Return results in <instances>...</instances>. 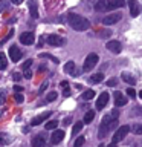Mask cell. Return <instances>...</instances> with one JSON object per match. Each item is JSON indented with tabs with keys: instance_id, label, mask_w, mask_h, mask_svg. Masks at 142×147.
I'll return each mask as SVG.
<instances>
[{
	"instance_id": "obj_1",
	"label": "cell",
	"mask_w": 142,
	"mask_h": 147,
	"mask_svg": "<svg viewBox=\"0 0 142 147\" xmlns=\"http://www.w3.org/2000/svg\"><path fill=\"white\" fill-rule=\"evenodd\" d=\"M118 118H119V110L118 109H113L110 113H107L105 117L102 118V121L99 124V129H98V138H105L109 135L113 129L118 127Z\"/></svg>"
},
{
	"instance_id": "obj_2",
	"label": "cell",
	"mask_w": 142,
	"mask_h": 147,
	"mask_svg": "<svg viewBox=\"0 0 142 147\" xmlns=\"http://www.w3.org/2000/svg\"><path fill=\"white\" fill-rule=\"evenodd\" d=\"M67 23L75 31H87L90 28V22L86 17L80 16V14H75V12L67 14Z\"/></svg>"
},
{
	"instance_id": "obj_3",
	"label": "cell",
	"mask_w": 142,
	"mask_h": 147,
	"mask_svg": "<svg viewBox=\"0 0 142 147\" xmlns=\"http://www.w3.org/2000/svg\"><path fill=\"white\" fill-rule=\"evenodd\" d=\"M122 6H125V0H98L95 3V9L98 12H109Z\"/></svg>"
},
{
	"instance_id": "obj_4",
	"label": "cell",
	"mask_w": 142,
	"mask_h": 147,
	"mask_svg": "<svg viewBox=\"0 0 142 147\" xmlns=\"http://www.w3.org/2000/svg\"><path fill=\"white\" fill-rule=\"evenodd\" d=\"M98 61H99L98 54H95V52L89 54V55L86 57V60H84V64H82V71H84V72L92 71V69H93L96 64H98Z\"/></svg>"
},
{
	"instance_id": "obj_5",
	"label": "cell",
	"mask_w": 142,
	"mask_h": 147,
	"mask_svg": "<svg viewBox=\"0 0 142 147\" xmlns=\"http://www.w3.org/2000/svg\"><path fill=\"white\" fill-rule=\"evenodd\" d=\"M128 132H130V126H121V127H118V130L115 132V135L112 136V142H113V144H116V142L122 141L124 138L128 135Z\"/></svg>"
},
{
	"instance_id": "obj_6",
	"label": "cell",
	"mask_w": 142,
	"mask_h": 147,
	"mask_svg": "<svg viewBox=\"0 0 142 147\" xmlns=\"http://www.w3.org/2000/svg\"><path fill=\"white\" fill-rule=\"evenodd\" d=\"M46 41H48L50 46H63V45H66V38L61 37V35H57V34L46 35Z\"/></svg>"
},
{
	"instance_id": "obj_7",
	"label": "cell",
	"mask_w": 142,
	"mask_h": 147,
	"mask_svg": "<svg viewBox=\"0 0 142 147\" xmlns=\"http://www.w3.org/2000/svg\"><path fill=\"white\" fill-rule=\"evenodd\" d=\"M121 18H122L121 12H112V14H109V16H105L102 18V25H115V23H118Z\"/></svg>"
},
{
	"instance_id": "obj_8",
	"label": "cell",
	"mask_w": 142,
	"mask_h": 147,
	"mask_svg": "<svg viewBox=\"0 0 142 147\" xmlns=\"http://www.w3.org/2000/svg\"><path fill=\"white\" fill-rule=\"evenodd\" d=\"M109 100H110V95L107 94V92H102V94L99 95V98L96 100V109L101 110V109H104L105 106H107L109 103Z\"/></svg>"
},
{
	"instance_id": "obj_9",
	"label": "cell",
	"mask_w": 142,
	"mask_h": 147,
	"mask_svg": "<svg viewBox=\"0 0 142 147\" xmlns=\"http://www.w3.org/2000/svg\"><path fill=\"white\" fill-rule=\"evenodd\" d=\"M128 9H130V16L131 17H137L141 12V6L137 3V0H128Z\"/></svg>"
},
{
	"instance_id": "obj_10",
	"label": "cell",
	"mask_w": 142,
	"mask_h": 147,
	"mask_svg": "<svg viewBox=\"0 0 142 147\" xmlns=\"http://www.w3.org/2000/svg\"><path fill=\"white\" fill-rule=\"evenodd\" d=\"M105 48H107L110 52H113V54H119L122 51V46L121 43H119L118 40H110L107 45H105Z\"/></svg>"
},
{
	"instance_id": "obj_11",
	"label": "cell",
	"mask_w": 142,
	"mask_h": 147,
	"mask_svg": "<svg viewBox=\"0 0 142 147\" xmlns=\"http://www.w3.org/2000/svg\"><path fill=\"white\" fill-rule=\"evenodd\" d=\"M64 72L69 74V75H72V77H78V75H80V71L76 69V66H75V63H73V61H67L66 64H64Z\"/></svg>"
},
{
	"instance_id": "obj_12",
	"label": "cell",
	"mask_w": 142,
	"mask_h": 147,
	"mask_svg": "<svg viewBox=\"0 0 142 147\" xmlns=\"http://www.w3.org/2000/svg\"><path fill=\"white\" fill-rule=\"evenodd\" d=\"M64 135H66L64 130H58V129H55L54 133L50 135V142H52V144H60V142L64 140Z\"/></svg>"
},
{
	"instance_id": "obj_13",
	"label": "cell",
	"mask_w": 142,
	"mask_h": 147,
	"mask_svg": "<svg viewBox=\"0 0 142 147\" xmlns=\"http://www.w3.org/2000/svg\"><path fill=\"white\" fill-rule=\"evenodd\" d=\"M20 41L23 45H26V46H29L32 45L35 41V35H34V32H23V34L20 35Z\"/></svg>"
},
{
	"instance_id": "obj_14",
	"label": "cell",
	"mask_w": 142,
	"mask_h": 147,
	"mask_svg": "<svg viewBox=\"0 0 142 147\" xmlns=\"http://www.w3.org/2000/svg\"><path fill=\"white\" fill-rule=\"evenodd\" d=\"M31 146L32 147H46V136L43 135V133L34 136V138H32V141H31Z\"/></svg>"
},
{
	"instance_id": "obj_15",
	"label": "cell",
	"mask_w": 142,
	"mask_h": 147,
	"mask_svg": "<svg viewBox=\"0 0 142 147\" xmlns=\"http://www.w3.org/2000/svg\"><path fill=\"white\" fill-rule=\"evenodd\" d=\"M113 96H115V104H116V107H122V106H125L128 103V98H125V96L118 90L113 94Z\"/></svg>"
},
{
	"instance_id": "obj_16",
	"label": "cell",
	"mask_w": 142,
	"mask_h": 147,
	"mask_svg": "<svg viewBox=\"0 0 142 147\" xmlns=\"http://www.w3.org/2000/svg\"><path fill=\"white\" fill-rule=\"evenodd\" d=\"M27 8H29L32 18H38V3H37V0H27Z\"/></svg>"
},
{
	"instance_id": "obj_17",
	"label": "cell",
	"mask_w": 142,
	"mask_h": 147,
	"mask_svg": "<svg viewBox=\"0 0 142 147\" xmlns=\"http://www.w3.org/2000/svg\"><path fill=\"white\" fill-rule=\"evenodd\" d=\"M9 58H11L14 63L18 61V60L21 58V51L18 49L17 46H11V48H9Z\"/></svg>"
},
{
	"instance_id": "obj_18",
	"label": "cell",
	"mask_w": 142,
	"mask_h": 147,
	"mask_svg": "<svg viewBox=\"0 0 142 147\" xmlns=\"http://www.w3.org/2000/svg\"><path fill=\"white\" fill-rule=\"evenodd\" d=\"M50 117V112H43V113H40L38 117H35V118H32V121H31V126H38V124H41L43 121H46Z\"/></svg>"
},
{
	"instance_id": "obj_19",
	"label": "cell",
	"mask_w": 142,
	"mask_h": 147,
	"mask_svg": "<svg viewBox=\"0 0 142 147\" xmlns=\"http://www.w3.org/2000/svg\"><path fill=\"white\" fill-rule=\"evenodd\" d=\"M122 80L125 81V83H128V84H131V86H135L136 84V78L131 75V74H128V72H122Z\"/></svg>"
},
{
	"instance_id": "obj_20",
	"label": "cell",
	"mask_w": 142,
	"mask_h": 147,
	"mask_svg": "<svg viewBox=\"0 0 142 147\" xmlns=\"http://www.w3.org/2000/svg\"><path fill=\"white\" fill-rule=\"evenodd\" d=\"M93 118H95V110H87L86 115H84V118H82V123H84V124H90L92 121H93Z\"/></svg>"
},
{
	"instance_id": "obj_21",
	"label": "cell",
	"mask_w": 142,
	"mask_h": 147,
	"mask_svg": "<svg viewBox=\"0 0 142 147\" xmlns=\"http://www.w3.org/2000/svg\"><path fill=\"white\" fill-rule=\"evenodd\" d=\"M81 98L84 100V101H90V100H93V98H95V90H92V89L84 90V92H82V95H81Z\"/></svg>"
},
{
	"instance_id": "obj_22",
	"label": "cell",
	"mask_w": 142,
	"mask_h": 147,
	"mask_svg": "<svg viewBox=\"0 0 142 147\" xmlns=\"http://www.w3.org/2000/svg\"><path fill=\"white\" fill-rule=\"evenodd\" d=\"M102 80H104V74H102V72L93 74V75H90V78H89L90 83H101Z\"/></svg>"
},
{
	"instance_id": "obj_23",
	"label": "cell",
	"mask_w": 142,
	"mask_h": 147,
	"mask_svg": "<svg viewBox=\"0 0 142 147\" xmlns=\"http://www.w3.org/2000/svg\"><path fill=\"white\" fill-rule=\"evenodd\" d=\"M58 124H60V121H57V119H50V121H48L46 123V130H55V129L58 127Z\"/></svg>"
},
{
	"instance_id": "obj_24",
	"label": "cell",
	"mask_w": 142,
	"mask_h": 147,
	"mask_svg": "<svg viewBox=\"0 0 142 147\" xmlns=\"http://www.w3.org/2000/svg\"><path fill=\"white\" fill-rule=\"evenodd\" d=\"M8 67V60H6V55L3 52H0V71H5Z\"/></svg>"
},
{
	"instance_id": "obj_25",
	"label": "cell",
	"mask_w": 142,
	"mask_h": 147,
	"mask_svg": "<svg viewBox=\"0 0 142 147\" xmlns=\"http://www.w3.org/2000/svg\"><path fill=\"white\" fill-rule=\"evenodd\" d=\"M38 57H40V58H48V60H50V61H54L55 64H58V63H60V60H58L57 57H54V55H50V54H46V52L40 54Z\"/></svg>"
},
{
	"instance_id": "obj_26",
	"label": "cell",
	"mask_w": 142,
	"mask_h": 147,
	"mask_svg": "<svg viewBox=\"0 0 142 147\" xmlns=\"http://www.w3.org/2000/svg\"><path fill=\"white\" fill-rule=\"evenodd\" d=\"M9 142H11V138H9L8 133H0V146L9 144Z\"/></svg>"
},
{
	"instance_id": "obj_27",
	"label": "cell",
	"mask_w": 142,
	"mask_h": 147,
	"mask_svg": "<svg viewBox=\"0 0 142 147\" xmlns=\"http://www.w3.org/2000/svg\"><path fill=\"white\" fill-rule=\"evenodd\" d=\"M82 126H84V123H82V121H78V123H75V126L72 127V133H73V135H78V133L81 132Z\"/></svg>"
},
{
	"instance_id": "obj_28",
	"label": "cell",
	"mask_w": 142,
	"mask_h": 147,
	"mask_svg": "<svg viewBox=\"0 0 142 147\" xmlns=\"http://www.w3.org/2000/svg\"><path fill=\"white\" fill-rule=\"evenodd\" d=\"M57 96H58V94H57L55 90L49 92V94L46 95V103H52V101H55V100H57Z\"/></svg>"
},
{
	"instance_id": "obj_29",
	"label": "cell",
	"mask_w": 142,
	"mask_h": 147,
	"mask_svg": "<svg viewBox=\"0 0 142 147\" xmlns=\"http://www.w3.org/2000/svg\"><path fill=\"white\" fill-rule=\"evenodd\" d=\"M84 142H86L84 136H78L75 140V142H73V147H82V146H84Z\"/></svg>"
},
{
	"instance_id": "obj_30",
	"label": "cell",
	"mask_w": 142,
	"mask_h": 147,
	"mask_svg": "<svg viewBox=\"0 0 142 147\" xmlns=\"http://www.w3.org/2000/svg\"><path fill=\"white\" fill-rule=\"evenodd\" d=\"M131 130L135 135H142V124H133Z\"/></svg>"
},
{
	"instance_id": "obj_31",
	"label": "cell",
	"mask_w": 142,
	"mask_h": 147,
	"mask_svg": "<svg viewBox=\"0 0 142 147\" xmlns=\"http://www.w3.org/2000/svg\"><path fill=\"white\" fill-rule=\"evenodd\" d=\"M98 35H99V38H107V37H110V35H112V31H110V29L99 31V32H98Z\"/></svg>"
},
{
	"instance_id": "obj_32",
	"label": "cell",
	"mask_w": 142,
	"mask_h": 147,
	"mask_svg": "<svg viewBox=\"0 0 142 147\" xmlns=\"http://www.w3.org/2000/svg\"><path fill=\"white\" fill-rule=\"evenodd\" d=\"M8 8H9V2H8V0H0V12L6 11Z\"/></svg>"
},
{
	"instance_id": "obj_33",
	"label": "cell",
	"mask_w": 142,
	"mask_h": 147,
	"mask_svg": "<svg viewBox=\"0 0 142 147\" xmlns=\"http://www.w3.org/2000/svg\"><path fill=\"white\" fill-rule=\"evenodd\" d=\"M12 35H14V29H11V31L8 32V35L5 37V38H3L2 41H0V45H5V43H6L8 40H11V38H12Z\"/></svg>"
},
{
	"instance_id": "obj_34",
	"label": "cell",
	"mask_w": 142,
	"mask_h": 147,
	"mask_svg": "<svg viewBox=\"0 0 142 147\" xmlns=\"http://www.w3.org/2000/svg\"><path fill=\"white\" fill-rule=\"evenodd\" d=\"M31 64H32V60L29 58V60H26V61L21 64V69H23V71H27V69L31 67Z\"/></svg>"
},
{
	"instance_id": "obj_35",
	"label": "cell",
	"mask_w": 142,
	"mask_h": 147,
	"mask_svg": "<svg viewBox=\"0 0 142 147\" xmlns=\"http://www.w3.org/2000/svg\"><path fill=\"white\" fill-rule=\"evenodd\" d=\"M14 98H15V103H18V104H21L23 101H25V96H23L21 94H15V95H14Z\"/></svg>"
},
{
	"instance_id": "obj_36",
	"label": "cell",
	"mask_w": 142,
	"mask_h": 147,
	"mask_svg": "<svg viewBox=\"0 0 142 147\" xmlns=\"http://www.w3.org/2000/svg\"><path fill=\"white\" fill-rule=\"evenodd\" d=\"M5 101H6V92L0 89V106L5 104Z\"/></svg>"
},
{
	"instance_id": "obj_37",
	"label": "cell",
	"mask_w": 142,
	"mask_h": 147,
	"mask_svg": "<svg viewBox=\"0 0 142 147\" xmlns=\"http://www.w3.org/2000/svg\"><path fill=\"white\" fill-rule=\"evenodd\" d=\"M105 84L110 86V87H115V86L118 84V80H116V78H110V80H109L107 83H105Z\"/></svg>"
},
{
	"instance_id": "obj_38",
	"label": "cell",
	"mask_w": 142,
	"mask_h": 147,
	"mask_svg": "<svg viewBox=\"0 0 142 147\" xmlns=\"http://www.w3.org/2000/svg\"><path fill=\"white\" fill-rule=\"evenodd\" d=\"M127 95L130 96V98H135V96H136V90L133 89V87H128V89H127Z\"/></svg>"
},
{
	"instance_id": "obj_39",
	"label": "cell",
	"mask_w": 142,
	"mask_h": 147,
	"mask_svg": "<svg viewBox=\"0 0 142 147\" xmlns=\"http://www.w3.org/2000/svg\"><path fill=\"white\" fill-rule=\"evenodd\" d=\"M21 78H23V75H21V74H18V72L12 74V80H14V81H20Z\"/></svg>"
},
{
	"instance_id": "obj_40",
	"label": "cell",
	"mask_w": 142,
	"mask_h": 147,
	"mask_svg": "<svg viewBox=\"0 0 142 147\" xmlns=\"http://www.w3.org/2000/svg\"><path fill=\"white\" fill-rule=\"evenodd\" d=\"M23 77L27 78V80H31V78H32V72L29 71V69H27V71H25V74H23Z\"/></svg>"
},
{
	"instance_id": "obj_41",
	"label": "cell",
	"mask_w": 142,
	"mask_h": 147,
	"mask_svg": "<svg viewBox=\"0 0 142 147\" xmlns=\"http://www.w3.org/2000/svg\"><path fill=\"white\" fill-rule=\"evenodd\" d=\"M70 123H72V118H70V117H66V118L63 119V124H64V126H69Z\"/></svg>"
},
{
	"instance_id": "obj_42",
	"label": "cell",
	"mask_w": 142,
	"mask_h": 147,
	"mask_svg": "<svg viewBox=\"0 0 142 147\" xmlns=\"http://www.w3.org/2000/svg\"><path fill=\"white\" fill-rule=\"evenodd\" d=\"M14 90H15V94H21V92H23V86H14Z\"/></svg>"
},
{
	"instance_id": "obj_43",
	"label": "cell",
	"mask_w": 142,
	"mask_h": 147,
	"mask_svg": "<svg viewBox=\"0 0 142 147\" xmlns=\"http://www.w3.org/2000/svg\"><path fill=\"white\" fill-rule=\"evenodd\" d=\"M63 95L69 96V95H70V89H69V87H64V89H63Z\"/></svg>"
},
{
	"instance_id": "obj_44",
	"label": "cell",
	"mask_w": 142,
	"mask_h": 147,
	"mask_svg": "<svg viewBox=\"0 0 142 147\" xmlns=\"http://www.w3.org/2000/svg\"><path fill=\"white\" fill-rule=\"evenodd\" d=\"M46 87H48V81H44L43 84H41V87H40V90H38V92H40V94H41V92H44V90H46Z\"/></svg>"
},
{
	"instance_id": "obj_45",
	"label": "cell",
	"mask_w": 142,
	"mask_h": 147,
	"mask_svg": "<svg viewBox=\"0 0 142 147\" xmlns=\"http://www.w3.org/2000/svg\"><path fill=\"white\" fill-rule=\"evenodd\" d=\"M136 112H133V115H142V109L141 107H135Z\"/></svg>"
},
{
	"instance_id": "obj_46",
	"label": "cell",
	"mask_w": 142,
	"mask_h": 147,
	"mask_svg": "<svg viewBox=\"0 0 142 147\" xmlns=\"http://www.w3.org/2000/svg\"><path fill=\"white\" fill-rule=\"evenodd\" d=\"M60 86L64 89V87H69V83H67V81H61V83H60Z\"/></svg>"
},
{
	"instance_id": "obj_47",
	"label": "cell",
	"mask_w": 142,
	"mask_h": 147,
	"mask_svg": "<svg viewBox=\"0 0 142 147\" xmlns=\"http://www.w3.org/2000/svg\"><path fill=\"white\" fill-rule=\"evenodd\" d=\"M11 3L12 5H20V3H23V0H11Z\"/></svg>"
},
{
	"instance_id": "obj_48",
	"label": "cell",
	"mask_w": 142,
	"mask_h": 147,
	"mask_svg": "<svg viewBox=\"0 0 142 147\" xmlns=\"http://www.w3.org/2000/svg\"><path fill=\"white\" fill-rule=\"evenodd\" d=\"M107 147H116V144H113V142H112V144H109Z\"/></svg>"
},
{
	"instance_id": "obj_49",
	"label": "cell",
	"mask_w": 142,
	"mask_h": 147,
	"mask_svg": "<svg viewBox=\"0 0 142 147\" xmlns=\"http://www.w3.org/2000/svg\"><path fill=\"white\" fill-rule=\"evenodd\" d=\"M139 96H141V98H142V90H141V92H139Z\"/></svg>"
},
{
	"instance_id": "obj_50",
	"label": "cell",
	"mask_w": 142,
	"mask_h": 147,
	"mask_svg": "<svg viewBox=\"0 0 142 147\" xmlns=\"http://www.w3.org/2000/svg\"><path fill=\"white\" fill-rule=\"evenodd\" d=\"M98 147H104V144H99V146H98Z\"/></svg>"
},
{
	"instance_id": "obj_51",
	"label": "cell",
	"mask_w": 142,
	"mask_h": 147,
	"mask_svg": "<svg viewBox=\"0 0 142 147\" xmlns=\"http://www.w3.org/2000/svg\"><path fill=\"white\" fill-rule=\"evenodd\" d=\"M0 117H2V110H0Z\"/></svg>"
}]
</instances>
